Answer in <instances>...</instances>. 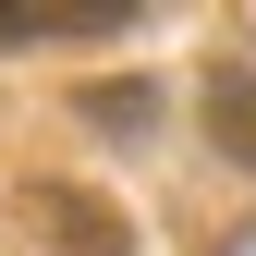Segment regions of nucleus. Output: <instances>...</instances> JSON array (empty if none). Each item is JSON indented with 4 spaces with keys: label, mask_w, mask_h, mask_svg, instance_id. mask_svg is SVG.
<instances>
[{
    "label": "nucleus",
    "mask_w": 256,
    "mask_h": 256,
    "mask_svg": "<svg viewBox=\"0 0 256 256\" xmlns=\"http://www.w3.org/2000/svg\"><path fill=\"white\" fill-rule=\"evenodd\" d=\"M74 24H134L122 0H0V37H74Z\"/></svg>",
    "instance_id": "f257e3e1"
},
{
    "label": "nucleus",
    "mask_w": 256,
    "mask_h": 256,
    "mask_svg": "<svg viewBox=\"0 0 256 256\" xmlns=\"http://www.w3.org/2000/svg\"><path fill=\"white\" fill-rule=\"evenodd\" d=\"M37 220H49V232L74 244V256H122V232H110V208H98V196H74V183H49V196H37Z\"/></svg>",
    "instance_id": "f03ea898"
},
{
    "label": "nucleus",
    "mask_w": 256,
    "mask_h": 256,
    "mask_svg": "<svg viewBox=\"0 0 256 256\" xmlns=\"http://www.w3.org/2000/svg\"><path fill=\"white\" fill-rule=\"evenodd\" d=\"M208 122H220L232 158H256V74H220V86H208Z\"/></svg>",
    "instance_id": "7ed1b4c3"
}]
</instances>
